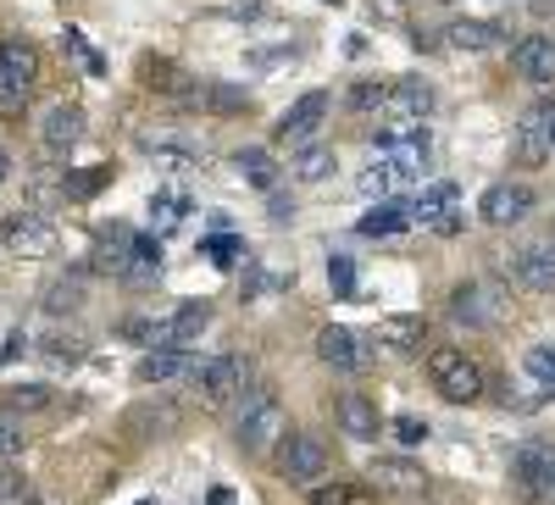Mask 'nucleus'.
I'll use <instances>...</instances> for the list:
<instances>
[{"label": "nucleus", "mask_w": 555, "mask_h": 505, "mask_svg": "<svg viewBox=\"0 0 555 505\" xmlns=\"http://www.w3.org/2000/svg\"><path fill=\"white\" fill-rule=\"evenodd\" d=\"M183 366H190V361H183V350H145V355H139V366H133V378L139 384H167V378L183 373Z\"/></svg>", "instance_id": "29"}, {"label": "nucleus", "mask_w": 555, "mask_h": 505, "mask_svg": "<svg viewBox=\"0 0 555 505\" xmlns=\"http://www.w3.org/2000/svg\"><path fill=\"white\" fill-rule=\"evenodd\" d=\"M512 483L528 500H555V444L544 439H522L512 450Z\"/></svg>", "instance_id": "4"}, {"label": "nucleus", "mask_w": 555, "mask_h": 505, "mask_svg": "<svg viewBox=\"0 0 555 505\" xmlns=\"http://www.w3.org/2000/svg\"><path fill=\"white\" fill-rule=\"evenodd\" d=\"M183 211H190V200H183V195H156V200H151V217H156V228H172Z\"/></svg>", "instance_id": "37"}, {"label": "nucleus", "mask_w": 555, "mask_h": 505, "mask_svg": "<svg viewBox=\"0 0 555 505\" xmlns=\"http://www.w3.org/2000/svg\"><path fill=\"white\" fill-rule=\"evenodd\" d=\"M23 106H28V95H23L17 83L0 78V117H23Z\"/></svg>", "instance_id": "42"}, {"label": "nucleus", "mask_w": 555, "mask_h": 505, "mask_svg": "<svg viewBox=\"0 0 555 505\" xmlns=\"http://www.w3.org/2000/svg\"><path fill=\"white\" fill-rule=\"evenodd\" d=\"M373 339H378L389 355H423V345H428V323H423V316H411V311H395V316H378Z\"/></svg>", "instance_id": "14"}, {"label": "nucleus", "mask_w": 555, "mask_h": 505, "mask_svg": "<svg viewBox=\"0 0 555 505\" xmlns=\"http://www.w3.org/2000/svg\"><path fill=\"white\" fill-rule=\"evenodd\" d=\"M328 284H334V295H356V261L350 256H334L328 261Z\"/></svg>", "instance_id": "38"}, {"label": "nucleus", "mask_w": 555, "mask_h": 505, "mask_svg": "<svg viewBox=\"0 0 555 505\" xmlns=\"http://www.w3.org/2000/svg\"><path fill=\"white\" fill-rule=\"evenodd\" d=\"M505 272H512L522 289H533V295H555V234L517 245L512 256H505Z\"/></svg>", "instance_id": "5"}, {"label": "nucleus", "mask_w": 555, "mask_h": 505, "mask_svg": "<svg viewBox=\"0 0 555 505\" xmlns=\"http://www.w3.org/2000/svg\"><path fill=\"white\" fill-rule=\"evenodd\" d=\"M12 172V161H7V151H0V178H7Z\"/></svg>", "instance_id": "47"}, {"label": "nucleus", "mask_w": 555, "mask_h": 505, "mask_svg": "<svg viewBox=\"0 0 555 505\" xmlns=\"http://www.w3.org/2000/svg\"><path fill=\"white\" fill-rule=\"evenodd\" d=\"M533 206H539V195L528 190V183L500 178V183H489V190H483L478 217H483L489 228H517V222H528V217H533Z\"/></svg>", "instance_id": "7"}, {"label": "nucleus", "mask_w": 555, "mask_h": 505, "mask_svg": "<svg viewBox=\"0 0 555 505\" xmlns=\"http://www.w3.org/2000/svg\"><path fill=\"white\" fill-rule=\"evenodd\" d=\"M328 112H334V95H328V89H306V95L284 112V117H278V140H284V145H317V128L322 122H328Z\"/></svg>", "instance_id": "6"}, {"label": "nucleus", "mask_w": 555, "mask_h": 505, "mask_svg": "<svg viewBox=\"0 0 555 505\" xmlns=\"http://www.w3.org/2000/svg\"><path fill=\"white\" fill-rule=\"evenodd\" d=\"M234 167H240V178L250 183V190H261V195H272V190H278V161H272L261 145L234 151Z\"/></svg>", "instance_id": "28"}, {"label": "nucleus", "mask_w": 555, "mask_h": 505, "mask_svg": "<svg viewBox=\"0 0 555 505\" xmlns=\"http://www.w3.org/2000/svg\"><path fill=\"white\" fill-rule=\"evenodd\" d=\"M384 112H389V122H423V117L434 112V89H428L423 78H395Z\"/></svg>", "instance_id": "16"}, {"label": "nucleus", "mask_w": 555, "mask_h": 505, "mask_svg": "<svg viewBox=\"0 0 555 505\" xmlns=\"http://www.w3.org/2000/svg\"><path fill=\"white\" fill-rule=\"evenodd\" d=\"M133 250H139V234H133V228H106L101 245L89 250V267H95V272H112V279H122L128 261H133Z\"/></svg>", "instance_id": "22"}, {"label": "nucleus", "mask_w": 555, "mask_h": 505, "mask_svg": "<svg viewBox=\"0 0 555 505\" xmlns=\"http://www.w3.org/2000/svg\"><path fill=\"white\" fill-rule=\"evenodd\" d=\"M190 384H195V394H201L206 411H222L228 400L245 389V361L234 350H217V355H206L195 373H190Z\"/></svg>", "instance_id": "3"}, {"label": "nucleus", "mask_w": 555, "mask_h": 505, "mask_svg": "<svg viewBox=\"0 0 555 505\" xmlns=\"http://www.w3.org/2000/svg\"><path fill=\"white\" fill-rule=\"evenodd\" d=\"M78 140H83V112H78L73 101H62V106L44 112V122H39V145H44V151H51V156H67Z\"/></svg>", "instance_id": "15"}, {"label": "nucleus", "mask_w": 555, "mask_h": 505, "mask_svg": "<svg viewBox=\"0 0 555 505\" xmlns=\"http://www.w3.org/2000/svg\"><path fill=\"white\" fill-rule=\"evenodd\" d=\"M172 428H178V405H167V400H145L122 417L128 439H156V433H172Z\"/></svg>", "instance_id": "24"}, {"label": "nucleus", "mask_w": 555, "mask_h": 505, "mask_svg": "<svg viewBox=\"0 0 555 505\" xmlns=\"http://www.w3.org/2000/svg\"><path fill=\"white\" fill-rule=\"evenodd\" d=\"M284 439H289V411L278 405V394L250 389V400L234 417V444L245 455H272V450H284Z\"/></svg>", "instance_id": "1"}, {"label": "nucleus", "mask_w": 555, "mask_h": 505, "mask_svg": "<svg viewBox=\"0 0 555 505\" xmlns=\"http://www.w3.org/2000/svg\"><path fill=\"white\" fill-rule=\"evenodd\" d=\"M39 355L56 361V366H78V361H83V339H78V334H51Z\"/></svg>", "instance_id": "34"}, {"label": "nucleus", "mask_w": 555, "mask_h": 505, "mask_svg": "<svg viewBox=\"0 0 555 505\" xmlns=\"http://www.w3.org/2000/svg\"><path fill=\"white\" fill-rule=\"evenodd\" d=\"M211 505H234V494H228V489H211Z\"/></svg>", "instance_id": "46"}, {"label": "nucleus", "mask_w": 555, "mask_h": 505, "mask_svg": "<svg viewBox=\"0 0 555 505\" xmlns=\"http://www.w3.org/2000/svg\"><path fill=\"white\" fill-rule=\"evenodd\" d=\"M416 217H411V206H400V200H378V206H366V217L356 222L366 239H384V234H405Z\"/></svg>", "instance_id": "25"}, {"label": "nucleus", "mask_w": 555, "mask_h": 505, "mask_svg": "<svg viewBox=\"0 0 555 505\" xmlns=\"http://www.w3.org/2000/svg\"><path fill=\"white\" fill-rule=\"evenodd\" d=\"M455 200H461V190H455L450 178H439V183H428V190L411 200V217H416V222H434L439 234H455V228H461V211H455Z\"/></svg>", "instance_id": "13"}, {"label": "nucleus", "mask_w": 555, "mask_h": 505, "mask_svg": "<svg viewBox=\"0 0 555 505\" xmlns=\"http://www.w3.org/2000/svg\"><path fill=\"white\" fill-rule=\"evenodd\" d=\"M201 256H211V261H217V267H234V261H240V256H245V245H240V239H234V234H211V239H206V245H201Z\"/></svg>", "instance_id": "36"}, {"label": "nucleus", "mask_w": 555, "mask_h": 505, "mask_svg": "<svg viewBox=\"0 0 555 505\" xmlns=\"http://www.w3.org/2000/svg\"><path fill=\"white\" fill-rule=\"evenodd\" d=\"M428 384L450 400V405H473L483 394V366L467 355V350H455V345H434L428 350Z\"/></svg>", "instance_id": "2"}, {"label": "nucleus", "mask_w": 555, "mask_h": 505, "mask_svg": "<svg viewBox=\"0 0 555 505\" xmlns=\"http://www.w3.org/2000/svg\"><path fill=\"white\" fill-rule=\"evenodd\" d=\"M395 439H400L405 450H416V444L428 439V423H423V417H395Z\"/></svg>", "instance_id": "41"}, {"label": "nucleus", "mask_w": 555, "mask_h": 505, "mask_svg": "<svg viewBox=\"0 0 555 505\" xmlns=\"http://www.w3.org/2000/svg\"><path fill=\"white\" fill-rule=\"evenodd\" d=\"M522 373L533 384H544V394H555V345H528L522 350Z\"/></svg>", "instance_id": "32"}, {"label": "nucleus", "mask_w": 555, "mask_h": 505, "mask_svg": "<svg viewBox=\"0 0 555 505\" xmlns=\"http://www.w3.org/2000/svg\"><path fill=\"white\" fill-rule=\"evenodd\" d=\"M411 178H416V172H411L405 161H395V156H378L373 167L361 172V190L373 195V200H389V195L400 190V183H411Z\"/></svg>", "instance_id": "26"}, {"label": "nucleus", "mask_w": 555, "mask_h": 505, "mask_svg": "<svg viewBox=\"0 0 555 505\" xmlns=\"http://www.w3.org/2000/svg\"><path fill=\"white\" fill-rule=\"evenodd\" d=\"M550 145H555V117L539 106V112H528L522 128H517V161H522V167H539V161L550 156Z\"/></svg>", "instance_id": "23"}, {"label": "nucleus", "mask_w": 555, "mask_h": 505, "mask_svg": "<svg viewBox=\"0 0 555 505\" xmlns=\"http://www.w3.org/2000/svg\"><path fill=\"white\" fill-rule=\"evenodd\" d=\"M334 167H339L334 145H300V151H295V167H289V172H295L300 183H322V178H328Z\"/></svg>", "instance_id": "30"}, {"label": "nucleus", "mask_w": 555, "mask_h": 505, "mask_svg": "<svg viewBox=\"0 0 555 505\" xmlns=\"http://www.w3.org/2000/svg\"><path fill=\"white\" fill-rule=\"evenodd\" d=\"M206 328H211V306L206 300H178V311L167 316V323L151 328V345L145 350H190Z\"/></svg>", "instance_id": "8"}, {"label": "nucleus", "mask_w": 555, "mask_h": 505, "mask_svg": "<svg viewBox=\"0 0 555 505\" xmlns=\"http://www.w3.org/2000/svg\"><path fill=\"white\" fill-rule=\"evenodd\" d=\"M139 505H151V500H139Z\"/></svg>", "instance_id": "48"}, {"label": "nucleus", "mask_w": 555, "mask_h": 505, "mask_svg": "<svg viewBox=\"0 0 555 505\" xmlns=\"http://www.w3.org/2000/svg\"><path fill=\"white\" fill-rule=\"evenodd\" d=\"M311 505H350V494H345V489H322Z\"/></svg>", "instance_id": "45"}, {"label": "nucleus", "mask_w": 555, "mask_h": 505, "mask_svg": "<svg viewBox=\"0 0 555 505\" xmlns=\"http://www.w3.org/2000/svg\"><path fill=\"white\" fill-rule=\"evenodd\" d=\"M366 478H373L384 494H423L428 489V472L416 462H400V455H378V462L366 467Z\"/></svg>", "instance_id": "18"}, {"label": "nucleus", "mask_w": 555, "mask_h": 505, "mask_svg": "<svg viewBox=\"0 0 555 505\" xmlns=\"http://www.w3.org/2000/svg\"><path fill=\"white\" fill-rule=\"evenodd\" d=\"M17 444H23V433H17L7 417H0V455H17Z\"/></svg>", "instance_id": "43"}, {"label": "nucleus", "mask_w": 555, "mask_h": 505, "mask_svg": "<svg viewBox=\"0 0 555 505\" xmlns=\"http://www.w3.org/2000/svg\"><path fill=\"white\" fill-rule=\"evenodd\" d=\"M512 67H517L528 83H555V39H550V34H528V39H517Z\"/></svg>", "instance_id": "17"}, {"label": "nucleus", "mask_w": 555, "mask_h": 505, "mask_svg": "<svg viewBox=\"0 0 555 505\" xmlns=\"http://www.w3.org/2000/svg\"><path fill=\"white\" fill-rule=\"evenodd\" d=\"M0 78L17 83L23 95H34V83H39V51L28 39H0Z\"/></svg>", "instance_id": "21"}, {"label": "nucleus", "mask_w": 555, "mask_h": 505, "mask_svg": "<svg viewBox=\"0 0 555 505\" xmlns=\"http://www.w3.org/2000/svg\"><path fill=\"white\" fill-rule=\"evenodd\" d=\"M190 106H201V112H211V117H240V112H250V89H245V83H217V78H206V83H195Z\"/></svg>", "instance_id": "20"}, {"label": "nucleus", "mask_w": 555, "mask_h": 505, "mask_svg": "<svg viewBox=\"0 0 555 505\" xmlns=\"http://www.w3.org/2000/svg\"><path fill=\"white\" fill-rule=\"evenodd\" d=\"M112 183V167H78V172H62V200H89L95 190Z\"/></svg>", "instance_id": "31"}, {"label": "nucleus", "mask_w": 555, "mask_h": 505, "mask_svg": "<svg viewBox=\"0 0 555 505\" xmlns=\"http://www.w3.org/2000/svg\"><path fill=\"white\" fill-rule=\"evenodd\" d=\"M272 217H278V222H289V217H295V200H284V195L272 190Z\"/></svg>", "instance_id": "44"}, {"label": "nucleus", "mask_w": 555, "mask_h": 505, "mask_svg": "<svg viewBox=\"0 0 555 505\" xmlns=\"http://www.w3.org/2000/svg\"><path fill=\"white\" fill-rule=\"evenodd\" d=\"M334 423H339V433H345V439H356V444H373V439L384 433L378 400H366V394H356V389L334 400Z\"/></svg>", "instance_id": "12"}, {"label": "nucleus", "mask_w": 555, "mask_h": 505, "mask_svg": "<svg viewBox=\"0 0 555 505\" xmlns=\"http://www.w3.org/2000/svg\"><path fill=\"white\" fill-rule=\"evenodd\" d=\"M384 101H389V83H361V89H350V106L356 112H384Z\"/></svg>", "instance_id": "40"}, {"label": "nucleus", "mask_w": 555, "mask_h": 505, "mask_svg": "<svg viewBox=\"0 0 555 505\" xmlns=\"http://www.w3.org/2000/svg\"><path fill=\"white\" fill-rule=\"evenodd\" d=\"M83 306V279H56L51 289H44V311L51 316H73Z\"/></svg>", "instance_id": "33"}, {"label": "nucleus", "mask_w": 555, "mask_h": 505, "mask_svg": "<svg viewBox=\"0 0 555 505\" xmlns=\"http://www.w3.org/2000/svg\"><path fill=\"white\" fill-rule=\"evenodd\" d=\"M444 39L455 44V51H494V44L505 39V28L500 23H478V17H461V23L444 28Z\"/></svg>", "instance_id": "27"}, {"label": "nucleus", "mask_w": 555, "mask_h": 505, "mask_svg": "<svg viewBox=\"0 0 555 505\" xmlns=\"http://www.w3.org/2000/svg\"><path fill=\"white\" fill-rule=\"evenodd\" d=\"M62 51H73V56H78V62H83L89 73H101V67H106V62H101L95 51H89V39H83L78 28H67V34H62Z\"/></svg>", "instance_id": "39"}, {"label": "nucleus", "mask_w": 555, "mask_h": 505, "mask_svg": "<svg viewBox=\"0 0 555 505\" xmlns=\"http://www.w3.org/2000/svg\"><path fill=\"white\" fill-rule=\"evenodd\" d=\"M450 316H455V323H467V328H494L500 323V289L483 284V279L455 284L450 289Z\"/></svg>", "instance_id": "10"}, {"label": "nucleus", "mask_w": 555, "mask_h": 505, "mask_svg": "<svg viewBox=\"0 0 555 505\" xmlns=\"http://www.w3.org/2000/svg\"><path fill=\"white\" fill-rule=\"evenodd\" d=\"M334 7H339V0H334Z\"/></svg>", "instance_id": "49"}, {"label": "nucleus", "mask_w": 555, "mask_h": 505, "mask_svg": "<svg viewBox=\"0 0 555 505\" xmlns=\"http://www.w3.org/2000/svg\"><path fill=\"white\" fill-rule=\"evenodd\" d=\"M7 250L23 256V261H44V256L56 250V228H51V217H44V211H17V217L7 222Z\"/></svg>", "instance_id": "11"}, {"label": "nucleus", "mask_w": 555, "mask_h": 505, "mask_svg": "<svg viewBox=\"0 0 555 505\" xmlns=\"http://www.w3.org/2000/svg\"><path fill=\"white\" fill-rule=\"evenodd\" d=\"M51 400H56V394L44 389V384H12V389H7V411H44Z\"/></svg>", "instance_id": "35"}, {"label": "nucleus", "mask_w": 555, "mask_h": 505, "mask_svg": "<svg viewBox=\"0 0 555 505\" xmlns=\"http://www.w3.org/2000/svg\"><path fill=\"white\" fill-rule=\"evenodd\" d=\"M278 472H284L289 483H317L322 472H328V444H322L317 433H289L284 450H278Z\"/></svg>", "instance_id": "9"}, {"label": "nucleus", "mask_w": 555, "mask_h": 505, "mask_svg": "<svg viewBox=\"0 0 555 505\" xmlns=\"http://www.w3.org/2000/svg\"><path fill=\"white\" fill-rule=\"evenodd\" d=\"M317 355H322V366H334V373H361V339L350 334V328H339V323H328L317 334Z\"/></svg>", "instance_id": "19"}]
</instances>
